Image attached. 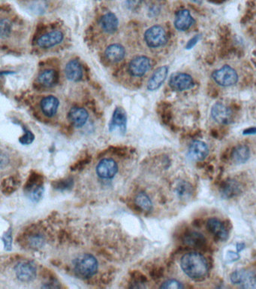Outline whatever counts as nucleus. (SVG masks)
<instances>
[{
    "label": "nucleus",
    "instance_id": "f257e3e1",
    "mask_svg": "<svg viewBox=\"0 0 256 289\" xmlns=\"http://www.w3.org/2000/svg\"><path fill=\"white\" fill-rule=\"evenodd\" d=\"M182 271L192 279H201L208 273V264L204 256L197 252L184 254L180 261Z\"/></svg>",
    "mask_w": 256,
    "mask_h": 289
},
{
    "label": "nucleus",
    "instance_id": "f03ea898",
    "mask_svg": "<svg viewBox=\"0 0 256 289\" xmlns=\"http://www.w3.org/2000/svg\"><path fill=\"white\" fill-rule=\"evenodd\" d=\"M72 265L76 274L83 278L91 277L96 274L99 268L96 258L88 253L80 254L76 258Z\"/></svg>",
    "mask_w": 256,
    "mask_h": 289
},
{
    "label": "nucleus",
    "instance_id": "7ed1b4c3",
    "mask_svg": "<svg viewBox=\"0 0 256 289\" xmlns=\"http://www.w3.org/2000/svg\"><path fill=\"white\" fill-rule=\"evenodd\" d=\"M168 40L165 29L159 25L151 26L144 34V41L152 48L163 46Z\"/></svg>",
    "mask_w": 256,
    "mask_h": 289
},
{
    "label": "nucleus",
    "instance_id": "20e7f679",
    "mask_svg": "<svg viewBox=\"0 0 256 289\" xmlns=\"http://www.w3.org/2000/svg\"><path fill=\"white\" fill-rule=\"evenodd\" d=\"M213 80L222 87H231L238 81V75L232 67L224 66L212 75Z\"/></svg>",
    "mask_w": 256,
    "mask_h": 289
},
{
    "label": "nucleus",
    "instance_id": "39448f33",
    "mask_svg": "<svg viewBox=\"0 0 256 289\" xmlns=\"http://www.w3.org/2000/svg\"><path fill=\"white\" fill-rule=\"evenodd\" d=\"M15 273L18 280L23 283H29L36 278L37 268L33 262L22 261L15 265Z\"/></svg>",
    "mask_w": 256,
    "mask_h": 289
},
{
    "label": "nucleus",
    "instance_id": "423d86ee",
    "mask_svg": "<svg viewBox=\"0 0 256 289\" xmlns=\"http://www.w3.org/2000/svg\"><path fill=\"white\" fill-rule=\"evenodd\" d=\"M234 285L243 288H256V273L250 270H238L231 274Z\"/></svg>",
    "mask_w": 256,
    "mask_h": 289
},
{
    "label": "nucleus",
    "instance_id": "0eeeda50",
    "mask_svg": "<svg viewBox=\"0 0 256 289\" xmlns=\"http://www.w3.org/2000/svg\"><path fill=\"white\" fill-rule=\"evenodd\" d=\"M169 85L176 91H184L190 90L195 86L194 80L192 76L187 73H177L171 76Z\"/></svg>",
    "mask_w": 256,
    "mask_h": 289
},
{
    "label": "nucleus",
    "instance_id": "6e6552de",
    "mask_svg": "<svg viewBox=\"0 0 256 289\" xmlns=\"http://www.w3.org/2000/svg\"><path fill=\"white\" fill-rule=\"evenodd\" d=\"M151 67V62L148 57L139 56L129 62V72L134 77H142L149 71Z\"/></svg>",
    "mask_w": 256,
    "mask_h": 289
},
{
    "label": "nucleus",
    "instance_id": "1a4fd4ad",
    "mask_svg": "<svg viewBox=\"0 0 256 289\" xmlns=\"http://www.w3.org/2000/svg\"><path fill=\"white\" fill-rule=\"evenodd\" d=\"M96 174L103 179H111L116 176L118 172V165L112 158L102 159L98 164L96 169Z\"/></svg>",
    "mask_w": 256,
    "mask_h": 289
},
{
    "label": "nucleus",
    "instance_id": "9d476101",
    "mask_svg": "<svg viewBox=\"0 0 256 289\" xmlns=\"http://www.w3.org/2000/svg\"><path fill=\"white\" fill-rule=\"evenodd\" d=\"M109 131H119L122 135H124L127 131V115L122 108L117 107L112 115L108 126Z\"/></svg>",
    "mask_w": 256,
    "mask_h": 289
},
{
    "label": "nucleus",
    "instance_id": "9b49d317",
    "mask_svg": "<svg viewBox=\"0 0 256 289\" xmlns=\"http://www.w3.org/2000/svg\"><path fill=\"white\" fill-rule=\"evenodd\" d=\"M211 115L216 122L224 125L231 124L233 118L230 108L223 104L213 105L211 109Z\"/></svg>",
    "mask_w": 256,
    "mask_h": 289
},
{
    "label": "nucleus",
    "instance_id": "f8f14e48",
    "mask_svg": "<svg viewBox=\"0 0 256 289\" xmlns=\"http://www.w3.org/2000/svg\"><path fill=\"white\" fill-rule=\"evenodd\" d=\"M63 39L64 35L61 31H51L41 36L37 40V45L41 48L48 49L60 44Z\"/></svg>",
    "mask_w": 256,
    "mask_h": 289
},
{
    "label": "nucleus",
    "instance_id": "ddd939ff",
    "mask_svg": "<svg viewBox=\"0 0 256 289\" xmlns=\"http://www.w3.org/2000/svg\"><path fill=\"white\" fill-rule=\"evenodd\" d=\"M209 149L207 145L204 142H193L190 145L188 150V156L194 162H202L208 155Z\"/></svg>",
    "mask_w": 256,
    "mask_h": 289
},
{
    "label": "nucleus",
    "instance_id": "4468645a",
    "mask_svg": "<svg viewBox=\"0 0 256 289\" xmlns=\"http://www.w3.org/2000/svg\"><path fill=\"white\" fill-rule=\"evenodd\" d=\"M59 106L58 98L52 95L45 97L40 102V108L42 113L48 118H52L54 115H57Z\"/></svg>",
    "mask_w": 256,
    "mask_h": 289
},
{
    "label": "nucleus",
    "instance_id": "2eb2a0df",
    "mask_svg": "<svg viewBox=\"0 0 256 289\" xmlns=\"http://www.w3.org/2000/svg\"><path fill=\"white\" fill-rule=\"evenodd\" d=\"M168 74V67L167 66L159 67L155 70L148 82V89L151 91L157 90L162 86Z\"/></svg>",
    "mask_w": 256,
    "mask_h": 289
},
{
    "label": "nucleus",
    "instance_id": "dca6fc26",
    "mask_svg": "<svg viewBox=\"0 0 256 289\" xmlns=\"http://www.w3.org/2000/svg\"><path fill=\"white\" fill-rule=\"evenodd\" d=\"M194 23V18L192 16L190 11L187 9L179 11L174 19V26L179 31H187Z\"/></svg>",
    "mask_w": 256,
    "mask_h": 289
},
{
    "label": "nucleus",
    "instance_id": "f3484780",
    "mask_svg": "<svg viewBox=\"0 0 256 289\" xmlns=\"http://www.w3.org/2000/svg\"><path fill=\"white\" fill-rule=\"evenodd\" d=\"M68 120L76 127H82L87 122L89 113L85 109L81 107H73L68 112Z\"/></svg>",
    "mask_w": 256,
    "mask_h": 289
},
{
    "label": "nucleus",
    "instance_id": "a211bd4d",
    "mask_svg": "<svg viewBox=\"0 0 256 289\" xmlns=\"http://www.w3.org/2000/svg\"><path fill=\"white\" fill-rule=\"evenodd\" d=\"M208 231L222 241H226L229 238V232L222 221L217 218H210L207 221Z\"/></svg>",
    "mask_w": 256,
    "mask_h": 289
},
{
    "label": "nucleus",
    "instance_id": "6ab92c4d",
    "mask_svg": "<svg viewBox=\"0 0 256 289\" xmlns=\"http://www.w3.org/2000/svg\"><path fill=\"white\" fill-rule=\"evenodd\" d=\"M99 24L104 32L115 34L118 29L119 20L115 14L107 12L100 18Z\"/></svg>",
    "mask_w": 256,
    "mask_h": 289
},
{
    "label": "nucleus",
    "instance_id": "aec40b11",
    "mask_svg": "<svg viewBox=\"0 0 256 289\" xmlns=\"http://www.w3.org/2000/svg\"><path fill=\"white\" fill-rule=\"evenodd\" d=\"M65 74L71 82H77L83 79V69L77 60H70L65 67Z\"/></svg>",
    "mask_w": 256,
    "mask_h": 289
},
{
    "label": "nucleus",
    "instance_id": "412c9836",
    "mask_svg": "<svg viewBox=\"0 0 256 289\" xmlns=\"http://www.w3.org/2000/svg\"><path fill=\"white\" fill-rule=\"evenodd\" d=\"M104 54H105L106 58L109 61L118 62L124 59L125 56H126V49L120 44H112L106 48Z\"/></svg>",
    "mask_w": 256,
    "mask_h": 289
},
{
    "label": "nucleus",
    "instance_id": "4be33fe9",
    "mask_svg": "<svg viewBox=\"0 0 256 289\" xmlns=\"http://www.w3.org/2000/svg\"><path fill=\"white\" fill-rule=\"evenodd\" d=\"M38 81L43 87H54L58 82V74L55 70H46L40 73Z\"/></svg>",
    "mask_w": 256,
    "mask_h": 289
},
{
    "label": "nucleus",
    "instance_id": "5701e85b",
    "mask_svg": "<svg viewBox=\"0 0 256 289\" xmlns=\"http://www.w3.org/2000/svg\"><path fill=\"white\" fill-rule=\"evenodd\" d=\"M250 152L246 145H240L237 146L232 152V158L236 164H243L249 158Z\"/></svg>",
    "mask_w": 256,
    "mask_h": 289
},
{
    "label": "nucleus",
    "instance_id": "b1692460",
    "mask_svg": "<svg viewBox=\"0 0 256 289\" xmlns=\"http://www.w3.org/2000/svg\"><path fill=\"white\" fill-rule=\"evenodd\" d=\"M185 243L188 246L199 248L205 244L206 240L202 234H199V233L193 232L186 236Z\"/></svg>",
    "mask_w": 256,
    "mask_h": 289
},
{
    "label": "nucleus",
    "instance_id": "393cba45",
    "mask_svg": "<svg viewBox=\"0 0 256 289\" xmlns=\"http://www.w3.org/2000/svg\"><path fill=\"white\" fill-rule=\"evenodd\" d=\"M175 192L181 199H188L193 194V187L185 181H179L175 187Z\"/></svg>",
    "mask_w": 256,
    "mask_h": 289
},
{
    "label": "nucleus",
    "instance_id": "a878e982",
    "mask_svg": "<svg viewBox=\"0 0 256 289\" xmlns=\"http://www.w3.org/2000/svg\"><path fill=\"white\" fill-rule=\"evenodd\" d=\"M19 179L15 177H9L5 179L2 183V190L5 195H9L15 191L18 186H19Z\"/></svg>",
    "mask_w": 256,
    "mask_h": 289
},
{
    "label": "nucleus",
    "instance_id": "bb28decb",
    "mask_svg": "<svg viewBox=\"0 0 256 289\" xmlns=\"http://www.w3.org/2000/svg\"><path fill=\"white\" fill-rule=\"evenodd\" d=\"M135 204L142 210L148 212V211H151L152 209V201L150 199L149 197L143 192H140L137 195L136 198H135Z\"/></svg>",
    "mask_w": 256,
    "mask_h": 289
},
{
    "label": "nucleus",
    "instance_id": "cd10ccee",
    "mask_svg": "<svg viewBox=\"0 0 256 289\" xmlns=\"http://www.w3.org/2000/svg\"><path fill=\"white\" fill-rule=\"evenodd\" d=\"M25 189H26L31 201H34V202H38L42 198L44 192L43 184L32 186V187Z\"/></svg>",
    "mask_w": 256,
    "mask_h": 289
},
{
    "label": "nucleus",
    "instance_id": "c85d7f7f",
    "mask_svg": "<svg viewBox=\"0 0 256 289\" xmlns=\"http://www.w3.org/2000/svg\"><path fill=\"white\" fill-rule=\"evenodd\" d=\"M12 33V23L9 20L2 18L0 21V34L2 39H6Z\"/></svg>",
    "mask_w": 256,
    "mask_h": 289
},
{
    "label": "nucleus",
    "instance_id": "c756f323",
    "mask_svg": "<svg viewBox=\"0 0 256 289\" xmlns=\"http://www.w3.org/2000/svg\"><path fill=\"white\" fill-rule=\"evenodd\" d=\"M53 187L56 190H65L71 188L73 185V179L70 178L67 179H60V180L56 181L52 183Z\"/></svg>",
    "mask_w": 256,
    "mask_h": 289
},
{
    "label": "nucleus",
    "instance_id": "7c9ffc66",
    "mask_svg": "<svg viewBox=\"0 0 256 289\" xmlns=\"http://www.w3.org/2000/svg\"><path fill=\"white\" fill-rule=\"evenodd\" d=\"M239 190H240V187H238L236 182L231 181L225 186L223 188V193L226 196L232 197L233 195H237Z\"/></svg>",
    "mask_w": 256,
    "mask_h": 289
},
{
    "label": "nucleus",
    "instance_id": "2f4dec72",
    "mask_svg": "<svg viewBox=\"0 0 256 289\" xmlns=\"http://www.w3.org/2000/svg\"><path fill=\"white\" fill-rule=\"evenodd\" d=\"M24 130V134L19 139L20 144L22 145H30L35 140V136L27 128L23 127Z\"/></svg>",
    "mask_w": 256,
    "mask_h": 289
},
{
    "label": "nucleus",
    "instance_id": "473e14b6",
    "mask_svg": "<svg viewBox=\"0 0 256 289\" xmlns=\"http://www.w3.org/2000/svg\"><path fill=\"white\" fill-rule=\"evenodd\" d=\"M184 287V285L179 281L175 280V279H169V280H167L166 282H164L161 288L179 289L182 288Z\"/></svg>",
    "mask_w": 256,
    "mask_h": 289
},
{
    "label": "nucleus",
    "instance_id": "72a5a7b5",
    "mask_svg": "<svg viewBox=\"0 0 256 289\" xmlns=\"http://www.w3.org/2000/svg\"><path fill=\"white\" fill-rule=\"evenodd\" d=\"M3 241L4 243L5 248L6 250L12 249V230L9 229L6 234L3 235Z\"/></svg>",
    "mask_w": 256,
    "mask_h": 289
},
{
    "label": "nucleus",
    "instance_id": "f704fd0d",
    "mask_svg": "<svg viewBox=\"0 0 256 289\" xmlns=\"http://www.w3.org/2000/svg\"><path fill=\"white\" fill-rule=\"evenodd\" d=\"M199 40H200L199 35H196L194 37H193V38H192L191 40H190V41L187 42V46H186L187 49L188 50L192 49V48H193V47H194L195 45H196V44L198 43V41H199Z\"/></svg>",
    "mask_w": 256,
    "mask_h": 289
},
{
    "label": "nucleus",
    "instance_id": "c9c22d12",
    "mask_svg": "<svg viewBox=\"0 0 256 289\" xmlns=\"http://www.w3.org/2000/svg\"><path fill=\"white\" fill-rule=\"evenodd\" d=\"M89 162H90V159L81 160V162H78V163L73 166V167H71V170H79L80 168H83L86 165H88Z\"/></svg>",
    "mask_w": 256,
    "mask_h": 289
},
{
    "label": "nucleus",
    "instance_id": "e433bc0d",
    "mask_svg": "<svg viewBox=\"0 0 256 289\" xmlns=\"http://www.w3.org/2000/svg\"><path fill=\"white\" fill-rule=\"evenodd\" d=\"M142 0H126L128 6L131 9H135L138 7L139 5L141 3Z\"/></svg>",
    "mask_w": 256,
    "mask_h": 289
},
{
    "label": "nucleus",
    "instance_id": "4c0bfd02",
    "mask_svg": "<svg viewBox=\"0 0 256 289\" xmlns=\"http://www.w3.org/2000/svg\"><path fill=\"white\" fill-rule=\"evenodd\" d=\"M239 255L237 253L233 252V251H229L227 254V260L230 262H235L238 260Z\"/></svg>",
    "mask_w": 256,
    "mask_h": 289
},
{
    "label": "nucleus",
    "instance_id": "58836bf2",
    "mask_svg": "<svg viewBox=\"0 0 256 289\" xmlns=\"http://www.w3.org/2000/svg\"><path fill=\"white\" fill-rule=\"evenodd\" d=\"M243 135H254L256 134V127L247 128L243 132Z\"/></svg>",
    "mask_w": 256,
    "mask_h": 289
},
{
    "label": "nucleus",
    "instance_id": "ea45409f",
    "mask_svg": "<svg viewBox=\"0 0 256 289\" xmlns=\"http://www.w3.org/2000/svg\"><path fill=\"white\" fill-rule=\"evenodd\" d=\"M243 248H244V244H243V243H238V244H237V250L238 252L239 251H242Z\"/></svg>",
    "mask_w": 256,
    "mask_h": 289
},
{
    "label": "nucleus",
    "instance_id": "a19ab883",
    "mask_svg": "<svg viewBox=\"0 0 256 289\" xmlns=\"http://www.w3.org/2000/svg\"><path fill=\"white\" fill-rule=\"evenodd\" d=\"M190 1L194 2V3H201V0H190Z\"/></svg>",
    "mask_w": 256,
    "mask_h": 289
}]
</instances>
